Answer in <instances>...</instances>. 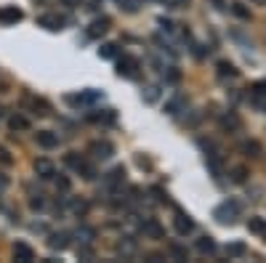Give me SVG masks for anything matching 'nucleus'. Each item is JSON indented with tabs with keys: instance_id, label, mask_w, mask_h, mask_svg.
Returning a JSON list of instances; mask_svg holds the SVG:
<instances>
[{
	"instance_id": "18",
	"label": "nucleus",
	"mask_w": 266,
	"mask_h": 263,
	"mask_svg": "<svg viewBox=\"0 0 266 263\" xmlns=\"http://www.w3.org/2000/svg\"><path fill=\"white\" fill-rule=\"evenodd\" d=\"M67 245H69V234H67V231L51 234V239H48V247H51V250H67Z\"/></svg>"
},
{
	"instance_id": "43",
	"label": "nucleus",
	"mask_w": 266,
	"mask_h": 263,
	"mask_svg": "<svg viewBox=\"0 0 266 263\" xmlns=\"http://www.w3.org/2000/svg\"><path fill=\"white\" fill-rule=\"evenodd\" d=\"M165 3L170 5V8H184V5L189 3V0H165Z\"/></svg>"
},
{
	"instance_id": "32",
	"label": "nucleus",
	"mask_w": 266,
	"mask_h": 263,
	"mask_svg": "<svg viewBox=\"0 0 266 263\" xmlns=\"http://www.w3.org/2000/svg\"><path fill=\"white\" fill-rule=\"evenodd\" d=\"M64 162H67L69 168H75V170H77V168H80V165H83L85 160H83V157H80V154H77V152H69L67 157H64Z\"/></svg>"
},
{
	"instance_id": "9",
	"label": "nucleus",
	"mask_w": 266,
	"mask_h": 263,
	"mask_svg": "<svg viewBox=\"0 0 266 263\" xmlns=\"http://www.w3.org/2000/svg\"><path fill=\"white\" fill-rule=\"evenodd\" d=\"M141 231H144V237H149V239H162L165 237V229H162L154 218H146L141 223Z\"/></svg>"
},
{
	"instance_id": "15",
	"label": "nucleus",
	"mask_w": 266,
	"mask_h": 263,
	"mask_svg": "<svg viewBox=\"0 0 266 263\" xmlns=\"http://www.w3.org/2000/svg\"><path fill=\"white\" fill-rule=\"evenodd\" d=\"M0 21L3 24H16V21H21V11L16 5H5V8H0Z\"/></svg>"
},
{
	"instance_id": "16",
	"label": "nucleus",
	"mask_w": 266,
	"mask_h": 263,
	"mask_svg": "<svg viewBox=\"0 0 266 263\" xmlns=\"http://www.w3.org/2000/svg\"><path fill=\"white\" fill-rule=\"evenodd\" d=\"M248 231L256 237H266V218H261V215H253V218L248 221Z\"/></svg>"
},
{
	"instance_id": "22",
	"label": "nucleus",
	"mask_w": 266,
	"mask_h": 263,
	"mask_svg": "<svg viewBox=\"0 0 266 263\" xmlns=\"http://www.w3.org/2000/svg\"><path fill=\"white\" fill-rule=\"evenodd\" d=\"M226 255H229V258H245L248 255L245 242H229L226 245Z\"/></svg>"
},
{
	"instance_id": "1",
	"label": "nucleus",
	"mask_w": 266,
	"mask_h": 263,
	"mask_svg": "<svg viewBox=\"0 0 266 263\" xmlns=\"http://www.w3.org/2000/svg\"><path fill=\"white\" fill-rule=\"evenodd\" d=\"M240 213H242V205L237 202V199H226V202H221L213 210V218L226 226V223H234V218H237Z\"/></svg>"
},
{
	"instance_id": "28",
	"label": "nucleus",
	"mask_w": 266,
	"mask_h": 263,
	"mask_svg": "<svg viewBox=\"0 0 266 263\" xmlns=\"http://www.w3.org/2000/svg\"><path fill=\"white\" fill-rule=\"evenodd\" d=\"M93 122H115V109H101V112H93L91 114Z\"/></svg>"
},
{
	"instance_id": "7",
	"label": "nucleus",
	"mask_w": 266,
	"mask_h": 263,
	"mask_svg": "<svg viewBox=\"0 0 266 263\" xmlns=\"http://www.w3.org/2000/svg\"><path fill=\"white\" fill-rule=\"evenodd\" d=\"M88 152H91L96 160H107V157H112V154H115V146L109 144V141H93V144L88 146Z\"/></svg>"
},
{
	"instance_id": "48",
	"label": "nucleus",
	"mask_w": 266,
	"mask_h": 263,
	"mask_svg": "<svg viewBox=\"0 0 266 263\" xmlns=\"http://www.w3.org/2000/svg\"><path fill=\"white\" fill-rule=\"evenodd\" d=\"M0 117H3V106H0Z\"/></svg>"
},
{
	"instance_id": "19",
	"label": "nucleus",
	"mask_w": 266,
	"mask_h": 263,
	"mask_svg": "<svg viewBox=\"0 0 266 263\" xmlns=\"http://www.w3.org/2000/svg\"><path fill=\"white\" fill-rule=\"evenodd\" d=\"M216 69H218V77H221V80H226V77H237V75H240V72H237V67H234L232 61H218Z\"/></svg>"
},
{
	"instance_id": "14",
	"label": "nucleus",
	"mask_w": 266,
	"mask_h": 263,
	"mask_svg": "<svg viewBox=\"0 0 266 263\" xmlns=\"http://www.w3.org/2000/svg\"><path fill=\"white\" fill-rule=\"evenodd\" d=\"M35 138H37V144H40L43 149H53V146H59V136L51 133V130H37Z\"/></svg>"
},
{
	"instance_id": "23",
	"label": "nucleus",
	"mask_w": 266,
	"mask_h": 263,
	"mask_svg": "<svg viewBox=\"0 0 266 263\" xmlns=\"http://www.w3.org/2000/svg\"><path fill=\"white\" fill-rule=\"evenodd\" d=\"M69 207H72V213L77 215V218H85V215H88V210H91V205L85 202V199H72V202H69Z\"/></svg>"
},
{
	"instance_id": "21",
	"label": "nucleus",
	"mask_w": 266,
	"mask_h": 263,
	"mask_svg": "<svg viewBox=\"0 0 266 263\" xmlns=\"http://www.w3.org/2000/svg\"><path fill=\"white\" fill-rule=\"evenodd\" d=\"M27 104H29V109H32L35 114H40V117H43V114H48V112H51L48 101H43V98H32V96H29V98H27Z\"/></svg>"
},
{
	"instance_id": "13",
	"label": "nucleus",
	"mask_w": 266,
	"mask_h": 263,
	"mask_svg": "<svg viewBox=\"0 0 266 263\" xmlns=\"http://www.w3.org/2000/svg\"><path fill=\"white\" fill-rule=\"evenodd\" d=\"M109 21L107 16H101V19H93L91 21V27H88V37H101V35H107V29H109Z\"/></svg>"
},
{
	"instance_id": "46",
	"label": "nucleus",
	"mask_w": 266,
	"mask_h": 263,
	"mask_svg": "<svg viewBox=\"0 0 266 263\" xmlns=\"http://www.w3.org/2000/svg\"><path fill=\"white\" fill-rule=\"evenodd\" d=\"M64 3L69 5V8H77V5H80V0H64Z\"/></svg>"
},
{
	"instance_id": "6",
	"label": "nucleus",
	"mask_w": 266,
	"mask_h": 263,
	"mask_svg": "<svg viewBox=\"0 0 266 263\" xmlns=\"http://www.w3.org/2000/svg\"><path fill=\"white\" fill-rule=\"evenodd\" d=\"M37 24L45 27L48 32H59V29L64 27V19H61L59 13H43V16H37Z\"/></svg>"
},
{
	"instance_id": "17",
	"label": "nucleus",
	"mask_w": 266,
	"mask_h": 263,
	"mask_svg": "<svg viewBox=\"0 0 266 263\" xmlns=\"http://www.w3.org/2000/svg\"><path fill=\"white\" fill-rule=\"evenodd\" d=\"M240 152L245 154V157H261V154H264L261 144L253 141V138H250V141H242V144H240Z\"/></svg>"
},
{
	"instance_id": "20",
	"label": "nucleus",
	"mask_w": 266,
	"mask_h": 263,
	"mask_svg": "<svg viewBox=\"0 0 266 263\" xmlns=\"http://www.w3.org/2000/svg\"><path fill=\"white\" fill-rule=\"evenodd\" d=\"M248 104L253 106L256 112H266V93H256V90H250Z\"/></svg>"
},
{
	"instance_id": "4",
	"label": "nucleus",
	"mask_w": 266,
	"mask_h": 263,
	"mask_svg": "<svg viewBox=\"0 0 266 263\" xmlns=\"http://www.w3.org/2000/svg\"><path fill=\"white\" fill-rule=\"evenodd\" d=\"M123 181H125V168L123 165H117V168H112L109 173L104 175V186L107 189H117V186H123Z\"/></svg>"
},
{
	"instance_id": "34",
	"label": "nucleus",
	"mask_w": 266,
	"mask_h": 263,
	"mask_svg": "<svg viewBox=\"0 0 266 263\" xmlns=\"http://www.w3.org/2000/svg\"><path fill=\"white\" fill-rule=\"evenodd\" d=\"M77 170H80V175H83L85 181H93V178H96V170H93V168L88 165V162H83V165L77 168Z\"/></svg>"
},
{
	"instance_id": "41",
	"label": "nucleus",
	"mask_w": 266,
	"mask_h": 263,
	"mask_svg": "<svg viewBox=\"0 0 266 263\" xmlns=\"http://www.w3.org/2000/svg\"><path fill=\"white\" fill-rule=\"evenodd\" d=\"M136 165H138V168H146V170H149V168H152V160H146V157H141V154H138V157H136Z\"/></svg>"
},
{
	"instance_id": "3",
	"label": "nucleus",
	"mask_w": 266,
	"mask_h": 263,
	"mask_svg": "<svg viewBox=\"0 0 266 263\" xmlns=\"http://www.w3.org/2000/svg\"><path fill=\"white\" fill-rule=\"evenodd\" d=\"M117 75H120V77H128V80L138 77V59L123 56V59H120V64H117Z\"/></svg>"
},
{
	"instance_id": "25",
	"label": "nucleus",
	"mask_w": 266,
	"mask_h": 263,
	"mask_svg": "<svg viewBox=\"0 0 266 263\" xmlns=\"http://www.w3.org/2000/svg\"><path fill=\"white\" fill-rule=\"evenodd\" d=\"M197 250H200L202 255L216 253V242H213V237H200V239H197Z\"/></svg>"
},
{
	"instance_id": "37",
	"label": "nucleus",
	"mask_w": 266,
	"mask_h": 263,
	"mask_svg": "<svg viewBox=\"0 0 266 263\" xmlns=\"http://www.w3.org/2000/svg\"><path fill=\"white\" fill-rule=\"evenodd\" d=\"M13 162V157L8 154V149H3V146H0V165H11Z\"/></svg>"
},
{
	"instance_id": "27",
	"label": "nucleus",
	"mask_w": 266,
	"mask_h": 263,
	"mask_svg": "<svg viewBox=\"0 0 266 263\" xmlns=\"http://www.w3.org/2000/svg\"><path fill=\"white\" fill-rule=\"evenodd\" d=\"M117 250H120L123 255H133V253H136V239L123 237V242H117Z\"/></svg>"
},
{
	"instance_id": "5",
	"label": "nucleus",
	"mask_w": 266,
	"mask_h": 263,
	"mask_svg": "<svg viewBox=\"0 0 266 263\" xmlns=\"http://www.w3.org/2000/svg\"><path fill=\"white\" fill-rule=\"evenodd\" d=\"M173 226H176V231L181 237H186V234H192V231H194V221H192V215H186V213L178 210L176 218H173Z\"/></svg>"
},
{
	"instance_id": "35",
	"label": "nucleus",
	"mask_w": 266,
	"mask_h": 263,
	"mask_svg": "<svg viewBox=\"0 0 266 263\" xmlns=\"http://www.w3.org/2000/svg\"><path fill=\"white\" fill-rule=\"evenodd\" d=\"M56 186H59V191H69V186H72V183H69L67 175H59V178H56Z\"/></svg>"
},
{
	"instance_id": "2",
	"label": "nucleus",
	"mask_w": 266,
	"mask_h": 263,
	"mask_svg": "<svg viewBox=\"0 0 266 263\" xmlns=\"http://www.w3.org/2000/svg\"><path fill=\"white\" fill-rule=\"evenodd\" d=\"M218 128H221V133H226V136L240 133V130H242L240 114H237V112H226V114H221V117H218Z\"/></svg>"
},
{
	"instance_id": "44",
	"label": "nucleus",
	"mask_w": 266,
	"mask_h": 263,
	"mask_svg": "<svg viewBox=\"0 0 266 263\" xmlns=\"http://www.w3.org/2000/svg\"><path fill=\"white\" fill-rule=\"evenodd\" d=\"M253 90H256V93H266V80H258L253 85Z\"/></svg>"
},
{
	"instance_id": "12",
	"label": "nucleus",
	"mask_w": 266,
	"mask_h": 263,
	"mask_svg": "<svg viewBox=\"0 0 266 263\" xmlns=\"http://www.w3.org/2000/svg\"><path fill=\"white\" fill-rule=\"evenodd\" d=\"M13 258H16L19 263H29V261H35V253H32V247H29V245L16 242V245H13Z\"/></svg>"
},
{
	"instance_id": "38",
	"label": "nucleus",
	"mask_w": 266,
	"mask_h": 263,
	"mask_svg": "<svg viewBox=\"0 0 266 263\" xmlns=\"http://www.w3.org/2000/svg\"><path fill=\"white\" fill-rule=\"evenodd\" d=\"M77 234H80V237H83V242H85V245H88V242H91V239H93V229H85V226H83L80 231H77Z\"/></svg>"
},
{
	"instance_id": "10",
	"label": "nucleus",
	"mask_w": 266,
	"mask_h": 263,
	"mask_svg": "<svg viewBox=\"0 0 266 263\" xmlns=\"http://www.w3.org/2000/svg\"><path fill=\"white\" fill-rule=\"evenodd\" d=\"M181 112H186V96H184V93H176V96L165 104V114L176 117V114H181Z\"/></svg>"
},
{
	"instance_id": "39",
	"label": "nucleus",
	"mask_w": 266,
	"mask_h": 263,
	"mask_svg": "<svg viewBox=\"0 0 266 263\" xmlns=\"http://www.w3.org/2000/svg\"><path fill=\"white\" fill-rule=\"evenodd\" d=\"M120 8H125V11H136V5H133V0H115Z\"/></svg>"
},
{
	"instance_id": "45",
	"label": "nucleus",
	"mask_w": 266,
	"mask_h": 263,
	"mask_svg": "<svg viewBox=\"0 0 266 263\" xmlns=\"http://www.w3.org/2000/svg\"><path fill=\"white\" fill-rule=\"evenodd\" d=\"M160 27L168 29V32H173V21H168V19H160Z\"/></svg>"
},
{
	"instance_id": "36",
	"label": "nucleus",
	"mask_w": 266,
	"mask_h": 263,
	"mask_svg": "<svg viewBox=\"0 0 266 263\" xmlns=\"http://www.w3.org/2000/svg\"><path fill=\"white\" fill-rule=\"evenodd\" d=\"M45 205V199H43V194H37V197H32L29 199V207H32V210H40V207Z\"/></svg>"
},
{
	"instance_id": "31",
	"label": "nucleus",
	"mask_w": 266,
	"mask_h": 263,
	"mask_svg": "<svg viewBox=\"0 0 266 263\" xmlns=\"http://www.w3.org/2000/svg\"><path fill=\"white\" fill-rule=\"evenodd\" d=\"M170 255H173L176 261H189V253H186V247H181V245H170Z\"/></svg>"
},
{
	"instance_id": "8",
	"label": "nucleus",
	"mask_w": 266,
	"mask_h": 263,
	"mask_svg": "<svg viewBox=\"0 0 266 263\" xmlns=\"http://www.w3.org/2000/svg\"><path fill=\"white\" fill-rule=\"evenodd\" d=\"M35 173L40 175L43 181H48V178H53V175H56V168H53L51 160L40 157V160H35Z\"/></svg>"
},
{
	"instance_id": "40",
	"label": "nucleus",
	"mask_w": 266,
	"mask_h": 263,
	"mask_svg": "<svg viewBox=\"0 0 266 263\" xmlns=\"http://www.w3.org/2000/svg\"><path fill=\"white\" fill-rule=\"evenodd\" d=\"M77 255H80L83 261H91V258H93V250H91V247H80V250H77Z\"/></svg>"
},
{
	"instance_id": "29",
	"label": "nucleus",
	"mask_w": 266,
	"mask_h": 263,
	"mask_svg": "<svg viewBox=\"0 0 266 263\" xmlns=\"http://www.w3.org/2000/svg\"><path fill=\"white\" fill-rule=\"evenodd\" d=\"M8 125H11V130H27L29 122H27V117H21V114H13L8 120Z\"/></svg>"
},
{
	"instance_id": "47",
	"label": "nucleus",
	"mask_w": 266,
	"mask_h": 263,
	"mask_svg": "<svg viewBox=\"0 0 266 263\" xmlns=\"http://www.w3.org/2000/svg\"><path fill=\"white\" fill-rule=\"evenodd\" d=\"M5 186H8V178H5V175H0V191H3Z\"/></svg>"
},
{
	"instance_id": "42",
	"label": "nucleus",
	"mask_w": 266,
	"mask_h": 263,
	"mask_svg": "<svg viewBox=\"0 0 266 263\" xmlns=\"http://www.w3.org/2000/svg\"><path fill=\"white\" fill-rule=\"evenodd\" d=\"M178 77H181V72H178L176 67H170V69H168V80H170V83H178Z\"/></svg>"
},
{
	"instance_id": "11",
	"label": "nucleus",
	"mask_w": 266,
	"mask_h": 263,
	"mask_svg": "<svg viewBox=\"0 0 266 263\" xmlns=\"http://www.w3.org/2000/svg\"><path fill=\"white\" fill-rule=\"evenodd\" d=\"M99 98H101V93H99V90L88 88V90H83V93L67 96V101H69V104H93V101H99Z\"/></svg>"
},
{
	"instance_id": "49",
	"label": "nucleus",
	"mask_w": 266,
	"mask_h": 263,
	"mask_svg": "<svg viewBox=\"0 0 266 263\" xmlns=\"http://www.w3.org/2000/svg\"><path fill=\"white\" fill-rule=\"evenodd\" d=\"M253 3H264V0H253Z\"/></svg>"
},
{
	"instance_id": "30",
	"label": "nucleus",
	"mask_w": 266,
	"mask_h": 263,
	"mask_svg": "<svg viewBox=\"0 0 266 263\" xmlns=\"http://www.w3.org/2000/svg\"><path fill=\"white\" fill-rule=\"evenodd\" d=\"M99 56H101V59H115V56H117V45H115V43H104V45L99 48Z\"/></svg>"
},
{
	"instance_id": "33",
	"label": "nucleus",
	"mask_w": 266,
	"mask_h": 263,
	"mask_svg": "<svg viewBox=\"0 0 266 263\" xmlns=\"http://www.w3.org/2000/svg\"><path fill=\"white\" fill-rule=\"evenodd\" d=\"M232 13H234V16H240V19H250V8H248V5H242V3H234Z\"/></svg>"
},
{
	"instance_id": "24",
	"label": "nucleus",
	"mask_w": 266,
	"mask_h": 263,
	"mask_svg": "<svg viewBox=\"0 0 266 263\" xmlns=\"http://www.w3.org/2000/svg\"><path fill=\"white\" fill-rule=\"evenodd\" d=\"M229 175H232V181L234 183H245L248 181V175H250V170L245 165H237V168H232L229 170Z\"/></svg>"
},
{
	"instance_id": "26",
	"label": "nucleus",
	"mask_w": 266,
	"mask_h": 263,
	"mask_svg": "<svg viewBox=\"0 0 266 263\" xmlns=\"http://www.w3.org/2000/svg\"><path fill=\"white\" fill-rule=\"evenodd\" d=\"M141 98H144L146 104H154V101L160 98V85H146L144 93H141Z\"/></svg>"
}]
</instances>
